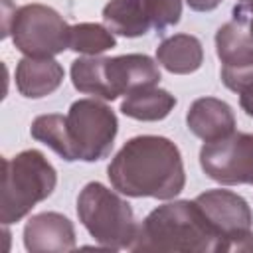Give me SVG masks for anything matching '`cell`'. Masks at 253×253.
<instances>
[{
    "label": "cell",
    "instance_id": "cell-20",
    "mask_svg": "<svg viewBox=\"0 0 253 253\" xmlns=\"http://www.w3.org/2000/svg\"><path fill=\"white\" fill-rule=\"evenodd\" d=\"M140 2L150 20V26L156 32H164L166 28L180 22L182 0H140Z\"/></svg>",
    "mask_w": 253,
    "mask_h": 253
},
{
    "label": "cell",
    "instance_id": "cell-23",
    "mask_svg": "<svg viewBox=\"0 0 253 253\" xmlns=\"http://www.w3.org/2000/svg\"><path fill=\"white\" fill-rule=\"evenodd\" d=\"M186 2L196 12H210L221 4V0H186Z\"/></svg>",
    "mask_w": 253,
    "mask_h": 253
},
{
    "label": "cell",
    "instance_id": "cell-10",
    "mask_svg": "<svg viewBox=\"0 0 253 253\" xmlns=\"http://www.w3.org/2000/svg\"><path fill=\"white\" fill-rule=\"evenodd\" d=\"M107 79L115 99L130 91L152 87L160 81V69L152 57L142 53H128L107 57Z\"/></svg>",
    "mask_w": 253,
    "mask_h": 253
},
{
    "label": "cell",
    "instance_id": "cell-1",
    "mask_svg": "<svg viewBox=\"0 0 253 253\" xmlns=\"http://www.w3.org/2000/svg\"><path fill=\"white\" fill-rule=\"evenodd\" d=\"M113 188L128 198L170 200L184 190L186 174L178 146L164 136H134L107 168Z\"/></svg>",
    "mask_w": 253,
    "mask_h": 253
},
{
    "label": "cell",
    "instance_id": "cell-11",
    "mask_svg": "<svg viewBox=\"0 0 253 253\" xmlns=\"http://www.w3.org/2000/svg\"><path fill=\"white\" fill-rule=\"evenodd\" d=\"M188 128L204 142L219 140L235 132V117L227 103L215 97L196 99L186 115Z\"/></svg>",
    "mask_w": 253,
    "mask_h": 253
},
{
    "label": "cell",
    "instance_id": "cell-22",
    "mask_svg": "<svg viewBox=\"0 0 253 253\" xmlns=\"http://www.w3.org/2000/svg\"><path fill=\"white\" fill-rule=\"evenodd\" d=\"M233 20L243 24L253 36V0H237V4L233 6Z\"/></svg>",
    "mask_w": 253,
    "mask_h": 253
},
{
    "label": "cell",
    "instance_id": "cell-18",
    "mask_svg": "<svg viewBox=\"0 0 253 253\" xmlns=\"http://www.w3.org/2000/svg\"><path fill=\"white\" fill-rule=\"evenodd\" d=\"M30 132L36 140L49 146L63 160L73 162L69 136H67V125H65L63 115H40V117H36L34 123H32Z\"/></svg>",
    "mask_w": 253,
    "mask_h": 253
},
{
    "label": "cell",
    "instance_id": "cell-5",
    "mask_svg": "<svg viewBox=\"0 0 253 253\" xmlns=\"http://www.w3.org/2000/svg\"><path fill=\"white\" fill-rule=\"evenodd\" d=\"M8 34L24 55L53 57L69 47L71 26L49 6L26 4L14 10Z\"/></svg>",
    "mask_w": 253,
    "mask_h": 253
},
{
    "label": "cell",
    "instance_id": "cell-6",
    "mask_svg": "<svg viewBox=\"0 0 253 253\" xmlns=\"http://www.w3.org/2000/svg\"><path fill=\"white\" fill-rule=\"evenodd\" d=\"M73 160L95 162L109 156L117 136V117L97 99H79L65 117Z\"/></svg>",
    "mask_w": 253,
    "mask_h": 253
},
{
    "label": "cell",
    "instance_id": "cell-3",
    "mask_svg": "<svg viewBox=\"0 0 253 253\" xmlns=\"http://www.w3.org/2000/svg\"><path fill=\"white\" fill-rule=\"evenodd\" d=\"M57 182L55 168L40 150H24L4 158L0 219L4 225L20 221L38 202L51 196Z\"/></svg>",
    "mask_w": 253,
    "mask_h": 253
},
{
    "label": "cell",
    "instance_id": "cell-9",
    "mask_svg": "<svg viewBox=\"0 0 253 253\" xmlns=\"http://www.w3.org/2000/svg\"><path fill=\"white\" fill-rule=\"evenodd\" d=\"M24 245L32 253H63L75 247L73 223L55 211L32 215L24 227Z\"/></svg>",
    "mask_w": 253,
    "mask_h": 253
},
{
    "label": "cell",
    "instance_id": "cell-19",
    "mask_svg": "<svg viewBox=\"0 0 253 253\" xmlns=\"http://www.w3.org/2000/svg\"><path fill=\"white\" fill-rule=\"evenodd\" d=\"M115 36L109 28L101 24H75L71 26V40H69V49L85 55H99L107 49L115 47Z\"/></svg>",
    "mask_w": 253,
    "mask_h": 253
},
{
    "label": "cell",
    "instance_id": "cell-13",
    "mask_svg": "<svg viewBox=\"0 0 253 253\" xmlns=\"http://www.w3.org/2000/svg\"><path fill=\"white\" fill-rule=\"evenodd\" d=\"M215 51L223 71H237L253 65V36L235 20L223 24L215 34Z\"/></svg>",
    "mask_w": 253,
    "mask_h": 253
},
{
    "label": "cell",
    "instance_id": "cell-17",
    "mask_svg": "<svg viewBox=\"0 0 253 253\" xmlns=\"http://www.w3.org/2000/svg\"><path fill=\"white\" fill-rule=\"evenodd\" d=\"M71 81L73 87L81 93L115 101V95L111 91L109 79H107V57H81L75 59L71 65Z\"/></svg>",
    "mask_w": 253,
    "mask_h": 253
},
{
    "label": "cell",
    "instance_id": "cell-8",
    "mask_svg": "<svg viewBox=\"0 0 253 253\" xmlns=\"http://www.w3.org/2000/svg\"><path fill=\"white\" fill-rule=\"evenodd\" d=\"M200 164L219 184H253V134L231 132L219 140L206 142L200 150Z\"/></svg>",
    "mask_w": 253,
    "mask_h": 253
},
{
    "label": "cell",
    "instance_id": "cell-15",
    "mask_svg": "<svg viewBox=\"0 0 253 253\" xmlns=\"http://www.w3.org/2000/svg\"><path fill=\"white\" fill-rule=\"evenodd\" d=\"M174 105H176L174 95L152 85L130 91L121 103V111L123 115L136 121H160L170 115Z\"/></svg>",
    "mask_w": 253,
    "mask_h": 253
},
{
    "label": "cell",
    "instance_id": "cell-4",
    "mask_svg": "<svg viewBox=\"0 0 253 253\" xmlns=\"http://www.w3.org/2000/svg\"><path fill=\"white\" fill-rule=\"evenodd\" d=\"M77 215L91 237L107 249H130L138 231L132 208L99 182H89L81 190Z\"/></svg>",
    "mask_w": 253,
    "mask_h": 253
},
{
    "label": "cell",
    "instance_id": "cell-7",
    "mask_svg": "<svg viewBox=\"0 0 253 253\" xmlns=\"http://www.w3.org/2000/svg\"><path fill=\"white\" fill-rule=\"evenodd\" d=\"M208 223L219 237V251H253V213L249 204L229 190H208L196 200Z\"/></svg>",
    "mask_w": 253,
    "mask_h": 253
},
{
    "label": "cell",
    "instance_id": "cell-14",
    "mask_svg": "<svg viewBox=\"0 0 253 253\" xmlns=\"http://www.w3.org/2000/svg\"><path fill=\"white\" fill-rule=\"evenodd\" d=\"M158 63L176 75H188L200 69L204 61V49L196 36L190 34H176L166 38L156 47Z\"/></svg>",
    "mask_w": 253,
    "mask_h": 253
},
{
    "label": "cell",
    "instance_id": "cell-16",
    "mask_svg": "<svg viewBox=\"0 0 253 253\" xmlns=\"http://www.w3.org/2000/svg\"><path fill=\"white\" fill-rule=\"evenodd\" d=\"M103 22L113 34L125 38L144 36L152 28L140 0H111L103 8Z\"/></svg>",
    "mask_w": 253,
    "mask_h": 253
},
{
    "label": "cell",
    "instance_id": "cell-12",
    "mask_svg": "<svg viewBox=\"0 0 253 253\" xmlns=\"http://www.w3.org/2000/svg\"><path fill=\"white\" fill-rule=\"evenodd\" d=\"M63 81V67L53 57H30L18 61L16 87L28 99H42L53 93Z\"/></svg>",
    "mask_w": 253,
    "mask_h": 253
},
{
    "label": "cell",
    "instance_id": "cell-2",
    "mask_svg": "<svg viewBox=\"0 0 253 253\" xmlns=\"http://www.w3.org/2000/svg\"><path fill=\"white\" fill-rule=\"evenodd\" d=\"M219 237L196 202L178 200L152 210L138 223L132 251L217 253Z\"/></svg>",
    "mask_w": 253,
    "mask_h": 253
},
{
    "label": "cell",
    "instance_id": "cell-21",
    "mask_svg": "<svg viewBox=\"0 0 253 253\" xmlns=\"http://www.w3.org/2000/svg\"><path fill=\"white\" fill-rule=\"evenodd\" d=\"M221 81L227 89L235 91L239 95L241 109L253 117V65L237 71H223L221 69Z\"/></svg>",
    "mask_w": 253,
    "mask_h": 253
}]
</instances>
